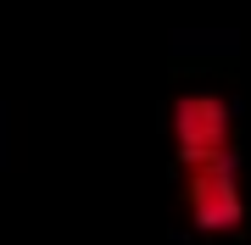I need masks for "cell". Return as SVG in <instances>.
Masks as SVG:
<instances>
[{
  "mask_svg": "<svg viewBox=\"0 0 251 245\" xmlns=\"http://www.w3.org/2000/svg\"><path fill=\"white\" fill-rule=\"evenodd\" d=\"M173 151H179L184 206L201 234H234L246 218L240 156H234V117L224 95L190 89L173 100Z\"/></svg>",
  "mask_w": 251,
  "mask_h": 245,
  "instance_id": "obj_1",
  "label": "cell"
}]
</instances>
